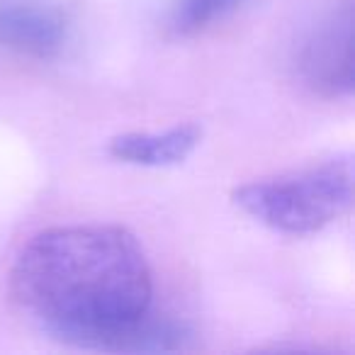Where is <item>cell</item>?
<instances>
[{"label": "cell", "instance_id": "3", "mask_svg": "<svg viewBox=\"0 0 355 355\" xmlns=\"http://www.w3.org/2000/svg\"><path fill=\"white\" fill-rule=\"evenodd\" d=\"M300 71L306 85L321 95L353 93V0H343L316 25L302 46Z\"/></svg>", "mask_w": 355, "mask_h": 355}, {"label": "cell", "instance_id": "1", "mask_svg": "<svg viewBox=\"0 0 355 355\" xmlns=\"http://www.w3.org/2000/svg\"><path fill=\"white\" fill-rule=\"evenodd\" d=\"M17 304L71 343L105 350L151 311L153 280L122 227H56L22 246L10 272Z\"/></svg>", "mask_w": 355, "mask_h": 355}, {"label": "cell", "instance_id": "2", "mask_svg": "<svg viewBox=\"0 0 355 355\" xmlns=\"http://www.w3.org/2000/svg\"><path fill=\"white\" fill-rule=\"evenodd\" d=\"M234 202L275 232L314 234L353 205V163L334 158L290 175L241 185L234 190Z\"/></svg>", "mask_w": 355, "mask_h": 355}, {"label": "cell", "instance_id": "4", "mask_svg": "<svg viewBox=\"0 0 355 355\" xmlns=\"http://www.w3.org/2000/svg\"><path fill=\"white\" fill-rule=\"evenodd\" d=\"M64 15L40 3H0V44L37 59L59 54L66 42Z\"/></svg>", "mask_w": 355, "mask_h": 355}, {"label": "cell", "instance_id": "6", "mask_svg": "<svg viewBox=\"0 0 355 355\" xmlns=\"http://www.w3.org/2000/svg\"><path fill=\"white\" fill-rule=\"evenodd\" d=\"M246 0H180L173 12V32L175 35H195L212 25L214 20H222L224 15L234 12Z\"/></svg>", "mask_w": 355, "mask_h": 355}, {"label": "cell", "instance_id": "5", "mask_svg": "<svg viewBox=\"0 0 355 355\" xmlns=\"http://www.w3.org/2000/svg\"><path fill=\"white\" fill-rule=\"evenodd\" d=\"M202 141V127L180 124L163 134L151 132H127L110 139V156L132 166L166 168L183 163Z\"/></svg>", "mask_w": 355, "mask_h": 355}]
</instances>
